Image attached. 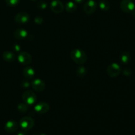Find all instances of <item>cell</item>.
<instances>
[{
	"label": "cell",
	"instance_id": "obj_1",
	"mask_svg": "<svg viewBox=\"0 0 135 135\" xmlns=\"http://www.w3.org/2000/svg\"><path fill=\"white\" fill-rule=\"evenodd\" d=\"M71 58L75 63L83 65L86 62L88 57L85 51L80 49H75L71 52Z\"/></svg>",
	"mask_w": 135,
	"mask_h": 135
},
{
	"label": "cell",
	"instance_id": "obj_2",
	"mask_svg": "<svg viewBox=\"0 0 135 135\" xmlns=\"http://www.w3.org/2000/svg\"><path fill=\"white\" fill-rule=\"evenodd\" d=\"M22 100L28 105H32L36 102L37 96L31 90H26L22 94Z\"/></svg>",
	"mask_w": 135,
	"mask_h": 135
},
{
	"label": "cell",
	"instance_id": "obj_3",
	"mask_svg": "<svg viewBox=\"0 0 135 135\" xmlns=\"http://www.w3.org/2000/svg\"><path fill=\"white\" fill-rule=\"evenodd\" d=\"M34 120L30 117H24L21 118L19 121V125L21 129L25 131H27L31 129L34 127Z\"/></svg>",
	"mask_w": 135,
	"mask_h": 135
},
{
	"label": "cell",
	"instance_id": "obj_4",
	"mask_svg": "<svg viewBox=\"0 0 135 135\" xmlns=\"http://www.w3.org/2000/svg\"><path fill=\"white\" fill-rule=\"evenodd\" d=\"M121 72V69L117 63H112L108 66L107 69V74L111 78H115L118 76Z\"/></svg>",
	"mask_w": 135,
	"mask_h": 135
},
{
	"label": "cell",
	"instance_id": "obj_5",
	"mask_svg": "<svg viewBox=\"0 0 135 135\" xmlns=\"http://www.w3.org/2000/svg\"><path fill=\"white\" fill-rule=\"evenodd\" d=\"M98 8V4L94 0H88L83 6V11L86 15H92L96 12Z\"/></svg>",
	"mask_w": 135,
	"mask_h": 135
},
{
	"label": "cell",
	"instance_id": "obj_6",
	"mask_svg": "<svg viewBox=\"0 0 135 135\" xmlns=\"http://www.w3.org/2000/svg\"><path fill=\"white\" fill-rule=\"evenodd\" d=\"M120 7L125 13H130L134 10L135 5L131 0H122L120 3Z\"/></svg>",
	"mask_w": 135,
	"mask_h": 135
},
{
	"label": "cell",
	"instance_id": "obj_7",
	"mask_svg": "<svg viewBox=\"0 0 135 135\" xmlns=\"http://www.w3.org/2000/svg\"><path fill=\"white\" fill-rule=\"evenodd\" d=\"M50 9L54 13L60 14L63 11L64 5L60 0H53L50 4Z\"/></svg>",
	"mask_w": 135,
	"mask_h": 135
},
{
	"label": "cell",
	"instance_id": "obj_8",
	"mask_svg": "<svg viewBox=\"0 0 135 135\" xmlns=\"http://www.w3.org/2000/svg\"><path fill=\"white\" fill-rule=\"evenodd\" d=\"M30 15L26 12H20L17 13L15 17V21L17 23L20 25H25L30 20Z\"/></svg>",
	"mask_w": 135,
	"mask_h": 135
},
{
	"label": "cell",
	"instance_id": "obj_9",
	"mask_svg": "<svg viewBox=\"0 0 135 135\" xmlns=\"http://www.w3.org/2000/svg\"><path fill=\"white\" fill-rule=\"evenodd\" d=\"M18 61L20 63L23 65H28L32 61V57L30 54H29L26 51L20 52L18 55Z\"/></svg>",
	"mask_w": 135,
	"mask_h": 135
},
{
	"label": "cell",
	"instance_id": "obj_10",
	"mask_svg": "<svg viewBox=\"0 0 135 135\" xmlns=\"http://www.w3.org/2000/svg\"><path fill=\"white\" fill-rule=\"evenodd\" d=\"M32 88L36 92H42L45 89L46 84L42 80L40 79H36L32 81L31 84Z\"/></svg>",
	"mask_w": 135,
	"mask_h": 135
},
{
	"label": "cell",
	"instance_id": "obj_11",
	"mask_svg": "<svg viewBox=\"0 0 135 135\" xmlns=\"http://www.w3.org/2000/svg\"><path fill=\"white\" fill-rule=\"evenodd\" d=\"M34 110L38 114H45L50 110V105L47 103L40 102L34 106Z\"/></svg>",
	"mask_w": 135,
	"mask_h": 135
},
{
	"label": "cell",
	"instance_id": "obj_12",
	"mask_svg": "<svg viewBox=\"0 0 135 135\" xmlns=\"http://www.w3.org/2000/svg\"><path fill=\"white\" fill-rule=\"evenodd\" d=\"M4 128H5V130L6 131L7 133H14V132L17 131V129H18V125L16 121L11 120V121H8L7 122L5 123Z\"/></svg>",
	"mask_w": 135,
	"mask_h": 135
},
{
	"label": "cell",
	"instance_id": "obj_13",
	"mask_svg": "<svg viewBox=\"0 0 135 135\" xmlns=\"http://www.w3.org/2000/svg\"><path fill=\"white\" fill-rule=\"evenodd\" d=\"M14 36L18 40H23L28 36V32L25 29L18 28L15 31Z\"/></svg>",
	"mask_w": 135,
	"mask_h": 135
},
{
	"label": "cell",
	"instance_id": "obj_14",
	"mask_svg": "<svg viewBox=\"0 0 135 135\" xmlns=\"http://www.w3.org/2000/svg\"><path fill=\"white\" fill-rule=\"evenodd\" d=\"M3 59L8 63H12L15 60V55L13 52L9 51H5L3 53Z\"/></svg>",
	"mask_w": 135,
	"mask_h": 135
},
{
	"label": "cell",
	"instance_id": "obj_15",
	"mask_svg": "<svg viewBox=\"0 0 135 135\" xmlns=\"http://www.w3.org/2000/svg\"><path fill=\"white\" fill-rule=\"evenodd\" d=\"M34 75H35V71L32 67H26L23 69V75L26 79H32L34 77Z\"/></svg>",
	"mask_w": 135,
	"mask_h": 135
},
{
	"label": "cell",
	"instance_id": "obj_16",
	"mask_svg": "<svg viewBox=\"0 0 135 135\" xmlns=\"http://www.w3.org/2000/svg\"><path fill=\"white\" fill-rule=\"evenodd\" d=\"M65 8V10L69 13H73L77 9V5L76 3L70 1L66 3Z\"/></svg>",
	"mask_w": 135,
	"mask_h": 135
},
{
	"label": "cell",
	"instance_id": "obj_17",
	"mask_svg": "<svg viewBox=\"0 0 135 135\" xmlns=\"http://www.w3.org/2000/svg\"><path fill=\"white\" fill-rule=\"evenodd\" d=\"M120 60L123 64H127L131 60V55L128 51H123L120 56Z\"/></svg>",
	"mask_w": 135,
	"mask_h": 135
},
{
	"label": "cell",
	"instance_id": "obj_18",
	"mask_svg": "<svg viewBox=\"0 0 135 135\" xmlns=\"http://www.w3.org/2000/svg\"><path fill=\"white\" fill-rule=\"evenodd\" d=\"M99 7L101 10L107 11L110 9V3L107 0H101L99 2Z\"/></svg>",
	"mask_w": 135,
	"mask_h": 135
},
{
	"label": "cell",
	"instance_id": "obj_19",
	"mask_svg": "<svg viewBox=\"0 0 135 135\" xmlns=\"http://www.w3.org/2000/svg\"><path fill=\"white\" fill-rule=\"evenodd\" d=\"M86 69L84 66H80L76 69V75L80 78H83L86 75Z\"/></svg>",
	"mask_w": 135,
	"mask_h": 135
},
{
	"label": "cell",
	"instance_id": "obj_20",
	"mask_svg": "<svg viewBox=\"0 0 135 135\" xmlns=\"http://www.w3.org/2000/svg\"><path fill=\"white\" fill-rule=\"evenodd\" d=\"M17 109H18V112H21V113H25L28 109V105L25 104V103L24 104H19L17 105Z\"/></svg>",
	"mask_w": 135,
	"mask_h": 135
},
{
	"label": "cell",
	"instance_id": "obj_21",
	"mask_svg": "<svg viewBox=\"0 0 135 135\" xmlns=\"http://www.w3.org/2000/svg\"><path fill=\"white\" fill-rule=\"evenodd\" d=\"M20 0H5L7 5L9 7H15L19 3Z\"/></svg>",
	"mask_w": 135,
	"mask_h": 135
},
{
	"label": "cell",
	"instance_id": "obj_22",
	"mask_svg": "<svg viewBox=\"0 0 135 135\" xmlns=\"http://www.w3.org/2000/svg\"><path fill=\"white\" fill-rule=\"evenodd\" d=\"M47 3L44 1H40L38 3V9H42V10H44L47 8Z\"/></svg>",
	"mask_w": 135,
	"mask_h": 135
},
{
	"label": "cell",
	"instance_id": "obj_23",
	"mask_svg": "<svg viewBox=\"0 0 135 135\" xmlns=\"http://www.w3.org/2000/svg\"><path fill=\"white\" fill-rule=\"evenodd\" d=\"M34 21L36 24H37V25H41V24L43 23L44 19L43 18L41 17H36L34 18Z\"/></svg>",
	"mask_w": 135,
	"mask_h": 135
},
{
	"label": "cell",
	"instance_id": "obj_24",
	"mask_svg": "<svg viewBox=\"0 0 135 135\" xmlns=\"http://www.w3.org/2000/svg\"><path fill=\"white\" fill-rule=\"evenodd\" d=\"M21 86H22L23 88H28L30 86V84L28 81L24 80H22V83H21Z\"/></svg>",
	"mask_w": 135,
	"mask_h": 135
},
{
	"label": "cell",
	"instance_id": "obj_25",
	"mask_svg": "<svg viewBox=\"0 0 135 135\" xmlns=\"http://www.w3.org/2000/svg\"><path fill=\"white\" fill-rule=\"evenodd\" d=\"M13 49L15 52H20V51H21V46L18 44H15L13 45Z\"/></svg>",
	"mask_w": 135,
	"mask_h": 135
},
{
	"label": "cell",
	"instance_id": "obj_26",
	"mask_svg": "<svg viewBox=\"0 0 135 135\" xmlns=\"http://www.w3.org/2000/svg\"><path fill=\"white\" fill-rule=\"evenodd\" d=\"M123 74L125 76H129V75L131 74V71L129 69H125L123 71Z\"/></svg>",
	"mask_w": 135,
	"mask_h": 135
},
{
	"label": "cell",
	"instance_id": "obj_27",
	"mask_svg": "<svg viewBox=\"0 0 135 135\" xmlns=\"http://www.w3.org/2000/svg\"><path fill=\"white\" fill-rule=\"evenodd\" d=\"M84 1H85V0H74V1H75V3H82L84 2Z\"/></svg>",
	"mask_w": 135,
	"mask_h": 135
},
{
	"label": "cell",
	"instance_id": "obj_28",
	"mask_svg": "<svg viewBox=\"0 0 135 135\" xmlns=\"http://www.w3.org/2000/svg\"><path fill=\"white\" fill-rule=\"evenodd\" d=\"M17 135H26V133H25V132L24 131H21L17 134Z\"/></svg>",
	"mask_w": 135,
	"mask_h": 135
},
{
	"label": "cell",
	"instance_id": "obj_29",
	"mask_svg": "<svg viewBox=\"0 0 135 135\" xmlns=\"http://www.w3.org/2000/svg\"><path fill=\"white\" fill-rule=\"evenodd\" d=\"M36 135H46V134H36Z\"/></svg>",
	"mask_w": 135,
	"mask_h": 135
},
{
	"label": "cell",
	"instance_id": "obj_30",
	"mask_svg": "<svg viewBox=\"0 0 135 135\" xmlns=\"http://www.w3.org/2000/svg\"><path fill=\"white\" fill-rule=\"evenodd\" d=\"M31 1H38V0H31Z\"/></svg>",
	"mask_w": 135,
	"mask_h": 135
}]
</instances>
